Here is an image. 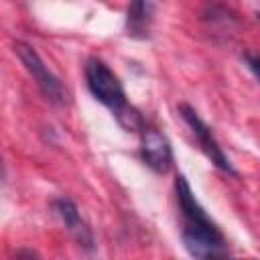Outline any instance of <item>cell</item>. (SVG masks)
Wrapping results in <instances>:
<instances>
[{
	"instance_id": "cell-1",
	"label": "cell",
	"mask_w": 260,
	"mask_h": 260,
	"mask_svg": "<svg viewBox=\"0 0 260 260\" xmlns=\"http://www.w3.org/2000/svg\"><path fill=\"white\" fill-rule=\"evenodd\" d=\"M175 195L181 211L183 228L181 238L185 250L193 258H223L230 256L228 242L217 228V223L207 215V211L197 201L191 185L183 175L175 177Z\"/></svg>"
},
{
	"instance_id": "cell-2",
	"label": "cell",
	"mask_w": 260,
	"mask_h": 260,
	"mask_svg": "<svg viewBox=\"0 0 260 260\" xmlns=\"http://www.w3.org/2000/svg\"><path fill=\"white\" fill-rule=\"evenodd\" d=\"M83 73H85V83H87L89 93L116 116L120 126L124 130H128V132L130 130H138L140 132V128L146 122L142 120L140 112L128 104L126 91L122 87V81L108 67V63H104L98 57H89L85 61Z\"/></svg>"
},
{
	"instance_id": "cell-3",
	"label": "cell",
	"mask_w": 260,
	"mask_h": 260,
	"mask_svg": "<svg viewBox=\"0 0 260 260\" xmlns=\"http://www.w3.org/2000/svg\"><path fill=\"white\" fill-rule=\"evenodd\" d=\"M14 53L20 59V63L24 65V69L28 71V75L32 77V81L37 83V87L41 89V93L55 106H63L67 104V91L61 83V79L43 63L41 55L35 51L32 45L16 41L14 43Z\"/></svg>"
},
{
	"instance_id": "cell-4",
	"label": "cell",
	"mask_w": 260,
	"mask_h": 260,
	"mask_svg": "<svg viewBox=\"0 0 260 260\" xmlns=\"http://www.w3.org/2000/svg\"><path fill=\"white\" fill-rule=\"evenodd\" d=\"M177 110H179L183 122L191 128V132H193V136H195L199 148L203 150V154H205V156H207L219 171H223V173H228V175H238L236 169L232 167L228 154L223 152V148H221L219 142L215 140V136H213V132L209 130V126L199 118V114L195 112V108L183 102V104H179Z\"/></svg>"
},
{
	"instance_id": "cell-5",
	"label": "cell",
	"mask_w": 260,
	"mask_h": 260,
	"mask_svg": "<svg viewBox=\"0 0 260 260\" xmlns=\"http://www.w3.org/2000/svg\"><path fill=\"white\" fill-rule=\"evenodd\" d=\"M140 158L150 171L158 175H165L171 171L173 148H171L169 138L158 128L148 126V124L140 128Z\"/></svg>"
},
{
	"instance_id": "cell-6",
	"label": "cell",
	"mask_w": 260,
	"mask_h": 260,
	"mask_svg": "<svg viewBox=\"0 0 260 260\" xmlns=\"http://www.w3.org/2000/svg\"><path fill=\"white\" fill-rule=\"evenodd\" d=\"M55 215L61 219V223L65 225V230L73 236V240L77 242V246H81L83 250H93V236H91V230L89 225L83 221L81 213H79V207L67 199V197H57L53 203H51Z\"/></svg>"
},
{
	"instance_id": "cell-7",
	"label": "cell",
	"mask_w": 260,
	"mask_h": 260,
	"mask_svg": "<svg viewBox=\"0 0 260 260\" xmlns=\"http://www.w3.org/2000/svg\"><path fill=\"white\" fill-rule=\"evenodd\" d=\"M154 20V6L150 0H130L126 10V32L132 39L144 41L150 37Z\"/></svg>"
},
{
	"instance_id": "cell-8",
	"label": "cell",
	"mask_w": 260,
	"mask_h": 260,
	"mask_svg": "<svg viewBox=\"0 0 260 260\" xmlns=\"http://www.w3.org/2000/svg\"><path fill=\"white\" fill-rule=\"evenodd\" d=\"M244 63H246V67L254 73V77L260 81V53L246 51V53H244Z\"/></svg>"
},
{
	"instance_id": "cell-9",
	"label": "cell",
	"mask_w": 260,
	"mask_h": 260,
	"mask_svg": "<svg viewBox=\"0 0 260 260\" xmlns=\"http://www.w3.org/2000/svg\"><path fill=\"white\" fill-rule=\"evenodd\" d=\"M24 256H26V258H39V254H37L35 250H20V252L14 254V258H24Z\"/></svg>"
},
{
	"instance_id": "cell-10",
	"label": "cell",
	"mask_w": 260,
	"mask_h": 260,
	"mask_svg": "<svg viewBox=\"0 0 260 260\" xmlns=\"http://www.w3.org/2000/svg\"><path fill=\"white\" fill-rule=\"evenodd\" d=\"M256 18H258V20H260V12H256Z\"/></svg>"
}]
</instances>
